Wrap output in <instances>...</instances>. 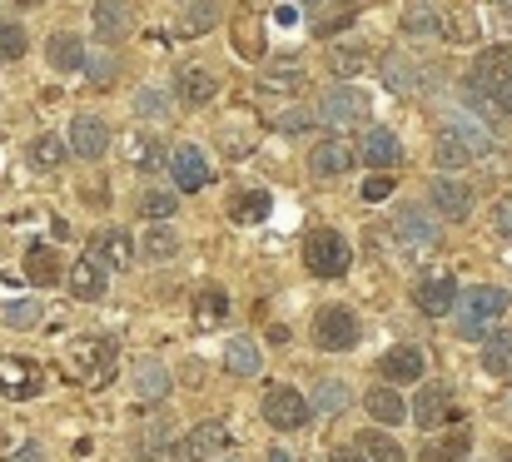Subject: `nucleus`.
Masks as SVG:
<instances>
[{
	"instance_id": "f257e3e1",
	"label": "nucleus",
	"mask_w": 512,
	"mask_h": 462,
	"mask_svg": "<svg viewBox=\"0 0 512 462\" xmlns=\"http://www.w3.org/2000/svg\"><path fill=\"white\" fill-rule=\"evenodd\" d=\"M468 90L478 100H488L498 115H512V45H493L473 60L468 70Z\"/></svg>"
},
{
	"instance_id": "f03ea898",
	"label": "nucleus",
	"mask_w": 512,
	"mask_h": 462,
	"mask_svg": "<svg viewBox=\"0 0 512 462\" xmlns=\"http://www.w3.org/2000/svg\"><path fill=\"white\" fill-rule=\"evenodd\" d=\"M508 294L503 289H493V284H478V289H468V294H458V333L463 338H483L503 313H508Z\"/></svg>"
},
{
	"instance_id": "7ed1b4c3",
	"label": "nucleus",
	"mask_w": 512,
	"mask_h": 462,
	"mask_svg": "<svg viewBox=\"0 0 512 462\" xmlns=\"http://www.w3.org/2000/svg\"><path fill=\"white\" fill-rule=\"evenodd\" d=\"M304 264L319 279H343L348 264H353V249H348V239H343L339 229H314L304 239Z\"/></svg>"
},
{
	"instance_id": "20e7f679",
	"label": "nucleus",
	"mask_w": 512,
	"mask_h": 462,
	"mask_svg": "<svg viewBox=\"0 0 512 462\" xmlns=\"http://www.w3.org/2000/svg\"><path fill=\"white\" fill-rule=\"evenodd\" d=\"M0 393L10 403H30L45 393V368L25 353H0Z\"/></svg>"
},
{
	"instance_id": "39448f33",
	"label": "nucleus",
	"mask_w": 512,
	"mask_h": 462,
	"mask_svg": "<svg viewBox=\"0 0 512 462\" xmlns=\"http://www.w3.org/2000/svg\"><path fill=\"white\" fill-rule=\"evenodd\" d=\"M408 418H413L423 433H433V428H443V423H458V398H453V388H448V383H423L418 398L408 403Z\"/></svg>"
},
{
	"instance_id": "423d86ee",
	"label": "nucleus",
	"mask_w": 512,
	"mask_h": 462,
	"mask_svg": "<svg viewBox=\"0 0 512 462\" xmlns=\"http://www.w3.org/2000/svg\"><path fill=\"white\" fill-rule=\"evenodd\" d=\"M368 115H373V100L363 90H353V85L329 90L324 105H319V120L334 125V130H358V125H368Z\"/></svg>"
},
{
	"instance_id": "0eeeda50",
	"label": "nucleus",
	"mask_w": 512,
	"mask_h": 462,
	"mask_svg": "<svg viewBox=\"0 0 512 462\" xmlns=\"http://www.w3.org/2000/svg\"><path fill=\"white\" fill-rule=\"evenodd\" d=\"M70 363H75V378L90 383V388H105L110 373H115V338H85L70 348Z\"/></svg>"
},
{
	"instance_id": "6e6552de",
	"label": "nucleus",
	"mask_w": 512,
	"mask_h": 462,
	"mask_svg": "<svg viewBox=\"0 0 512 462\" xmlns=\"http://www.w3.org/2000/svg\"><path fill=\"white\" fill-rule=\"evenodd\" d=\"M309 418H314V413H309V403H304L299 388H269V393H264V423H269V428L299 433Z\"/></svg>"
},
{
	"instance_id": "1a4fd4ad",
	"label": "nucleus",
	"mask_w": 512,
	"mask_h": 462,
	"mask_svg": "<svg viewBox=\"0 0 512 462\" xmlns=\"http://www.w3.org/2000/svg\"><path fill=\"white\" fill-rule=\"evenodd\" d=\"M314 343L324 348V353H348L353 343H358V318H353V308H319V318H314Z\"/></svg>"
},
{
	"instance_id": "9d476101",
	"label": "nucleus",
	"mask_w": 512,
	"mask_h": 462,
	"mask_svg": "<svg viewBox=\"0 0 512 462\" xmlns=\"http://www.w3.org/2000/svg\"><path fill=\"white\" fill-rule=\"evenodd\" d=\"M428 199H433V209H438L443 219H468V214L478 209V189L463 184V179H453V174H438L433 189H428Z\"/></svg>"
},
{
	"instance_id": "9b49d317",
	"label": "nucleus",
	"mask_w": 512,
	"mask_h": 462,
	"mask_svg": "<svg viewBox=\"0 0 512 462\" xmlns=\"http://www.w3.org/2000/svg\"><path fill=\"white\" fill-rule=\"evenodd\" d=\"M458 279L453 274H428V279H418V289H413V304L418 313H428V318H443V313H453L458 308Z\"/></svg>"
},
{
	"instance_id": "f8f14e48",
	"label": "nucleus",
	"mask_w": 512,
	"mask_h": 462,
	"mask_svg": "<svg viewBox=\"0 0 512 462\" xmlns=\"http://www.w3.org/2000/svg\"><path fill=\"white\" fill-rule=\"evenodd\" d=\"M393 234H398V244H403L408 254H428V249H438V239H443V229H438L423 209H403V214L393 219Z\"/></svg>"
},
{
	"instance_id": "ddd939ff",
	"label": "nucleus",
	"mask_w": 512,
	"mask_h": 462,
	"mask_svg": "<svg viewBox=\"0 0 512 462\" xmlns=\"http://www.w3.org/2000/svg\"><path fill=\"white\" fill-rule=\"evenodd\" d=\"M224 453H229V428L219 418H204V423L189 428V438H184V458L189 462H219Z\"/></svg>"
},
{
	"instance_id": "4468645a",
	"label": "nucleus",
	"mask_w": 512,
	"mask_h": 462,
	"mask_svg": "<svg viewBox=\"0 0 512 462\" xmlns=\"http://www.w3.org/2000/svg\"><path fill=\"white\" fill-rule=\"evenodd\" d=\"M70 154H80V159H105L110 154V125L100 120V115H75L70 120Z\"/></svg>"
},
{
	"instance_id": "2eb2a0df",
	"label": "nucleus",
	"mask_w": 512,
	"mask_h": 462,
	"mask_svg": "<svg viewBox=\"0 0 512 462\" xmlns=\"http://www.w3.org/2000/svg\"><path fill=\"white\" fill-rule=\"evenodd\" d=\"M423 368H428V358H423V348L418 343H398V348H388L383 358H378V373H383V383H418L423 378Z\"/></svg>"
},
{
	"instance_id": "dca6fc26",
	"label": "nucleus",
	"mask_w": 512,
	"mask_h": 462,
	"mask_svg": "<svg viewBox=\"0 0 512 462\" xmlns=\"http://www.w3.org/2000/svg\"><path fill=\"white\" fill-rule=\"evenodd\" d=\"M170 174H174V189H179V194H199V189L214 179L199 145H179V150L170 154Z\"/></svg>"
},
{
	"instance_id": "f3484780",
	"label": "nucleus",
	"mask_w": 512,
	"mask_h": 462,
	"mask_svg": "<svg viewBox=\"0 0 512 462\" xmlns=\"http://www.w3.org/2000/svg\"><path fill=\"white\" fill-rule=\"evenodd\" d=\"M85 249H90L105 269H130V264H135V239H130L125 229H115V224H110V229H95Z\"/></svg>"
},
{
	"instance_id": "a211bd4d",
	"label": "nucleus",
	"mask_w": 512,
	"mask_h": 462,
	"mask_svg": "<svg viewBox=\"0 0 512 462\" xmlns=\"http://www.w3.org/2000/svg\"><path fill=\"white\" fill-rule=\"evenodd\" d=\"M140 462H189L184 458V443L174 438L170 413H165V418H155V423L145 428V438H140Z\"/></svg>"
},
{
	"instance_id": "6ab92c4d",
	"label": "nucleus",
	"mask_w": 512,
	"mask_h": 462,
	"mask_svg": "<svg viewBox=\"0 0 512 462\" xmlns=\"http://www.w3.org/2000/svg\"><path fill=\"white\" fill-rule=\"evenodd\" d=\"M353 164H358V145H348V140H324L309 154V174H319V179H339Z\"/></svg>"
},
{
	"instance_id": "aec40b11",
	"label": "nucleus",
	"mask_w": 512,
	"mask_h": 462,
	"mask_svg": "<svg viewBox=\"0 0 512 462\" xmlns=\"http://www.w3.org/2000/svg\"><path fill=\"white\" fill-rule=\"evenodd\" d=\"M174 95H179L189 110H204V105L219 95V80H214L204 65H184V70H179V80H174Z\"/></svg>"
},
{
	"instance_id": "412c9836",
	"label": "nucleus",
	"mask_w": 512,
	"mask_h": 462,
	"mask_svg": "<svg viewBox=\"0 0 512 462\" xmlns=\"http://www.w3.org/2000/svg\"><path fill=\"white\" fill-rule=\"evenodd\" d=\"M363 408H368V418H373L378 428H398V423L408 418V403H403V393H398L393 383L368 388V393H363Z\"/></svg>"
},
{
	"instance_id": "4be33fe9",
	"label": "nucleus",
	"mask_w": 512,
	"mask_h": 462,
	"mask_svg": "<svg viewBox=\"0 0 512 462\" xmlns=\"http://www.w3.org/2000/svg\"><path fill=\"white\" fill-rule=\"evenodd\" d=\"M65 284H70V294H75L80 304H95V299H105V264H100L95 254H85V259L65 274Z\"/></svg>"
},
{
	"instance_id": "5701e85b",
	"label": "nucleus",
	"mask_w": 512,
	"mask_h": 462,
	"mask_svg": "<svg viewBox=\"0 0 512 462\" xmlns=\"http://www.w3.org/2000/svg\"><path fill=\"white\" fill-rule=\"evenodd\" d=\"M358 159L373 164V169H393V164H403V140L393 130H368L363 145H358Z\"/></svg>"
},
{
	"instance_id": "b1692460",
	"label": "nucleus",
	"mask_w": 512,
	"mask_h": 462,
	"mask_svg": "<svg viewBox=\"0 0 512 462\" xmlns=\"http://www.w3.org/2000/svg\"><path fill=\"white\" fill-rule=\"evenodd\" d=\"M224 373H234V378H259V373H264V353H259V343H254L249 333L229 338V348H224Z\"/></svg>"
},
{
	"instance_id": "393cba45",
	"label": "nucleus",
	"mask_w": 512,
	"mask_h": 462,
	"mask_svg": "<svg viewBox=\"0 0 512 462\" xmlns=\"http://www.w3.org/2000/svg\"><path fill=\"white\" fill-rule=\"evenodd\" d=\"M60 274H65V269H60V254H55L50 244H30V249H25V279H30L35 289H55Z\"/></svg>"
},
{
	"instance_id": "a878e982",
	"label": "nucleus",
	"mask_w": 512,
	"mask_h": 462,
	"mask_svg": "<svg viewBox=\"0 0 512 462\" xmlns=\"http://www.w3.org/2000/svg\"><path fill=\"white\" fill-rule=\"evenodd\" d=\"M95 35H100L105 45L125 40V35H130V5H125V0H95Z\"/></svg>"
},
{
	"instance_id": "bb28decb",
	"label": "nucleus",
	"mask_w": 512,
	"mask_h": 462,
	"mask_svg": "<svg viewBox=\"0 0 512 462\" xmlns=\"http://www.w3.org/2000/svg\"><path fill=\"white\" fill-rule=\"evenodd\" d=\"M125 164L140 169V174L165 169V145H160V135H130V140H125Z\"/></svg>"
},
{
	"instance_id": "cd10ccee",
	"label": "nucleus",
	"mask_w": 512,
	"mask_h": 462,
	"mask_svg": "<svg viewBox=\"0 0 512 462\" xmlns=\"http://www.w3.org/2000/svg\"><path fill=\"white\" fill-rule=\"evenodd\" d=\"M45 55H50V65H55L60 75H70V70H80V65H85V55H90V50H85V40H80V35H65V30H60V35H50V40H45Z\"/></svg>"
},
{
	"instance_id": "c85d7f7f",
	"label": "nucleus",
	"mask_w": 512,
	"mask_h": 462,
	"mask_svg": "<svg viewBox=\"0 0 512 462\" xmlns=\"http://www.w3.org/2000/svg\"><path fill=\"white\" fill-rule=\"evenodd\" d=\"M269 209H274L269 189H239V194L229 199V219H234V224H264Z\"/></svg>"
},
{
	"instance_id": "c756f323",
	"label": "nucleus",
	"mask_w": 512,
	"mask_h": 462,
	"mask_svg": "<svg viewBox=\"0 0 512 462\" xmlns=\"http://www.w3.org/2000/svg\"><path fill=\"white\" fill-rule=\"evenodd\" d=\"M234 50L244 60H264V25H259L254 10H239L234 15Z\"/></svg>"
},
{
	"instance_id": "7c9ffc66",
	"label": "nucleus",
	"mask_w": 512,
	"mask_h": 462,
	"mask_svg": "<svg viewBox=\"0 0 512 462\" xmlns=\"http://www.w3.org/2000/svg\"><path fill=\"white\" fill-rule=\"evenodd\" d=\"M229 318V294L219 289V284H204L199 294H194V323L199 328H219Z\"/></svg>"
},
{
	"instance_id": "2f4dec72",
	"label": "nucleus",
	"mask_w": 512,
	"mask_h": 462,
	"mask_svg": "<svg viewBox=\"0 0 512 462\" xmlns=\"http://www.w3.org/2000/svg\"><path fill=\"white\" fill-rule=\"evenodd\" d=\"M448 135H458L463 145H473V150H478V159H483V154H493V130H488L483 120L463 115V110H453V115H448Z\"/></svg>"
},
{
	"instance_id": "473e14b6",
	"label": "nucleus",
	"mask_w": 512,
	"mask_h": 462,
	"mask_svg": "<svg viewBox=\"0 0 512 462\" xmlns=\"http://www.w3.org/2000/svg\"><path fill=\"white\" fill-rule=\"evenodd\" d=\"M473 453V438H468V428H453L448 438H433V443H423V462H463Z\"/></svg>"
},
{
	"instance_id": "72a5a7b5",
	"label": "nucleus",
	"mask_w": 512,
	"mask_h": 462,
	"mask_svg": "<svg viewBox=\"0 0 512 462\" xmlns=\"http://www.w3.org/2000/svg\"><path fill=\"white\" fill-rule=\"evenodd\" d=\"M383 85H388V95H418V70H413V60H403V55H383Z\"/></svg>"
},
{
	"instance_id": "f704fd0d",
	"label": "nucleus",
	"mask_w": 512,
	"mask_h": 462,
	"mask_svg": "<svg viewBox=\"0 0 512 462\" xmlns=\"http://www.w3.org/2000/svg\"><path fill=\"white\" fill-rule=\"evenodd\" d=\"M353 25V0H319L314 5V35H339Z\"/></svg>"
},
{
	"instance_id": "c9c22d12",
	"label": "nucleus",
	"mask_w": 512,
	"mask_h": 462,
	"mask_svg": "<svg viewBox=\"0 0 512 462\" xmlns=\"http://www.w3.org/2000/svg\"><path fill=\"white\" fill-rule=\"evenodd\" d=\"M130 383H135V393H140V398H165V393L174 388L170 368H165V363H155V358H145V363L135 368V378H130Z\"/></svg>"
},
{
	"instance_id": "e433bc0d",
	"label": "nucleus",
	"mask_w": 512,
	"mask_h": 462,
	"mask_svg": "<svg viewBox=\"0 0 512 462\" xmlns=\"http://www.w3.org/2000/svg\"><path fill=\"white\" fill-rule=\"evenodd\" d=\"M353 448L363 453V462H403V448H398L388 433H378V428H363V433L353 438Z\"/></svg>"
},
{
	"instance_id": "4c0bfd02",
	"label": "nucleus",
	"mask_w": 512,
	"mask_h": 462,
	"mask_svg": "<svg viewBox=\"0 0 512 462\" xmlns=\"http://www.w3.org/2000/svg\"><path fill=\"white\" fill-rule=\"evenodd\" d=\"M483 368L493 378H512V333H488L483 338Z\"/></svg>"
},
{
	"instance_id": "58836bf2",
	"label": "nucleus",
	"mask_w": 512,
	"mask_h": 462,
	"mask_svg": "<svg viewBox=\"0 0 512 462\" xmlns=\"http://www.w3.org/2000/svg\"><path fill=\"white\" fill-rule=\"evenodd\" d=\"M433 159H438V169H468V164L478 159V150H473V145H463L458 135H448V130H443V135H438V150H433Z\"/></svg>"
},
{
	"instance_id": "ea45409f",
	"label": "nucleus",
	"mask_w": 512,
	"mask_h": 462,
	"mask_svg": "<svg viewBox=\"0 0 512 462\" xmlns=\"http://www.w3.org/2000/svg\"><path fill=\"white\" fill-rule=\"evenodd\" d=\"M304 90V70L299 65H279V70H264L259 75V95H299Z\"/></svg>"
},
{
	"instance_id": "a19ab883",
	"label": "nucleus",
	"mask_w": 512,
	"mask_h": 462,
	"mask_svg": "<svg viewBox=\"0 0 512 462\" xmlns=\"http://www.w3.org/2000/svg\"><path fill=\"white\" fill-rule=\"evenodd\" d=\"M140 214L150 219V224H160V219H170V214H179V189H145L140 194Z\"/></svg>"
},
{
	"instance_id": "79ce46f5",
	"label": "nucleus",
	"mask_w": 512,
	"mask_h": 462,
	"mask_svg": "<svg viewBox=\"0 0 512 462\" xmlns=\"http://www.w3.org/2000/svg\"><path fill=\"white\" fill-rule=\"evenodd\" d=\"M179 254V234L170 229V219H160V224H150V234H145V259H155V264H165Z\"/></svg>"
},
{
	"instance_id": "37998d69",
	"label": "nucleus",
	"mask_w": 512,
	"mask_h": 462,
	"mask_svg": "<svg viewBox=\"0 0 512 462\" xmlns=\"http://www.w3.org/2000/svg\"><path fill=\"white\" fill-rule=\"evenodd\" d=\"M65 154H70V145H65L60 135H35V140H30V164H35V169H60Z\"/></svg>"
},
{
	"instance_id": "c03bdc74",
	"label": "nucleus",
	"mask_w": 512,
	"mask_h": 462,
	"mask_svg": "<svg viewBox=\"0 0 512 462\" xmlns=\"http://www.w3.org/2000/svg\"><path fill=\"white\" fill-rule=\"evenodd\" d=\"M363 65H368V50H363V45H334V50H329V70H334L339 80L363 75Z\"/></svg>"
},
{
	"instance_id": "a18cd8bd",
	"label": "nucleus",
	"mask_w": 512,
	"mask_h": 462,
	"mask_svg": "<svg viewBox=\"0 0 512 462\" xmlns=\"http://www.w3.org/2000/svg\"><path fill=\"white\" fill-rule=\"evenodd\" d=\"M219 25V0H194L189 10H184V35H199V30H214Z\"/></svg>"
},
{
	"instance_id": "49530a36",
	"label": "nucleus",
	"mask_w": 512,
	"mask_h": 462,
	"mask_svg": "<svg viewBox=\"0 0 512 462\" xmlns=\"http://www.w3.org/2000/svg\"><path fill=\"white\" fill-rule=\"evenodd\" d=\"M403 30H408V35H438V30H443V15L418 5V10H408V15H403Z\"/></svg>"
},
{
	"instance_id": "de8ad7c7",
	"label": "nucleus",
	"mask_w": 512,
	"mask_h": 462,
	"mask_svg": "<svg viewBox=\"0 0 512 462\" xmlns=\"http://www.w3.org/2000/svg\"><path fill=\"white\" fill-rule=\"evenodd\" d=\"M135 110H140L145 120H170V95H160V90H140V95H135Z\"/></svg>"
},
{
	"instance_id": "09e8293b",
	"label": "nucleus",
	"mask_w": 512,
	"mask_h": 462,
	"mask_svg": "<svg viewBox=\"0 0 512 462\" xmlns=\"http://www.w3.org/2000/svg\"><path fill=\"white\" fill-rule=\"evenodd\" d=\"M314 403H319V413L334 418V413L348 408V388H343V383H319V398H314Z\"/></svg>"
},
{
	"instance_id": "8fccbe9b",
	"label": "nucleus",
	"mask_w": 512,
	"mask_h": 462,
	"mask_svg": "<svg viewBox=\"0 0 512 462\" xmlns=\"http://www.w3.org/2000/svg\"><path fill=\"white\" fill-rule=\"evenodd\" d=\"M319 125V110H284L279 115V130L284 135H304V130H314Z\"/></svg>"
},
{
	"instance_id": "3c124183",
	"label": "nucleus",
	"mask_w": 512,
	"mask_h": 462,
	"mask_svg": "<svg viewBox=\"0 0 512 462\" xmlns=\"http://www.w3.org/2000/svg\"><path fill=\"white\" fill-rule=\"evenodd\" d=\"M25 45H30V40H25L20 25H0V60H20Z\"/></svg>"
},
{
	"instance_id": "603ef678",
	"label": "nucleus",
	"mask_w": 512,
	"mask_h": 462,
	"mask_svg": "<svg viewBox=\"0 0 512 462\" xmlns=\"http://www.w3.org/2000/svg\"><path fill=\"white\" fill-rule=\"evenodd\" d=\"M5 323H10V328H30V323H40V304H35V299L5 304Z\"/></svg>"
},
{
	"instance_id": "864d4df0",
	"label": "nucleus",
	"mask_w": 512,
	"mask_h": 462,
	"mask_svg": "<svg viewBox=\"0 0 512 462\" xmlns=\"http://www.w3.org/2000/svg\"><path fill=\"white\" fill-rule=\"evenodd\" d=\"M85 70H90V80H95V85H110V80L120 75L115 55H85Z\"/></svg>"
},
{
	"instance_id": "5fc2aeb1",
	"label": "nucleus",
	"mask_w": 512,
	"mask_h": 462,
	"mask_svg": "<svg viewBox=\"0 0 512 462\" xmlns=\"http://www.w3.org/2000/svg\"><path fill=\"white\" fill-rule=\"evenodd\" d=\"M393 189H398V179H393V174H373V179H363V199H368V204L388 199Z\"/></svg>"
},
{
	"instance_id": "6e6d98bb",
	"label": "nucleus",
	"mask_w": 512,
	"mask_h": 462,
	"mask_svg": "<svg viewBox=\"0 0 512 462\" xmlns=\"http://www.w3.org/2000/svg\"><path fill=\"white\" fill-rule=\"evenodd\" d=\"M493 224H498V234L512 239V199H498V209H493Z\"/></svg>"
},
{
	"instance_id": "4d7b16f0",
	"label": "nucleus",
	"mask_w": 512,
	"mask_h": 462,
	"mask_svg": "<svg viewBox=\"0 0 512 462\" xmlns=\"http://www.w3.org/2000/svg\"><path fill=\"white\" fill-rule=\"evenodd\" d=\"M443 30H448L453 40H473V35H478V25H473V20H448Z\"/></svg>"
},
{
	"instance_id": "13d9d810",
	"label": "nucleus",
	"mask_w": 512,
	"mask_h": 462,
	"mask_svg": "<svg viewBox=\"0 0 512 462\" xmlns=\"http://www.w3.org/2000/svg\"><path fill=\"white\" fill-rule=\"evenodd\" d=\"M329 462H363V453H358V448H339Z\"/></svg>"
},
{
	"instance_id": "bf43d9fd",
	"label": "nucleus",
	"mask_w": 512,
	"mask_h": 462,
	"mask_svg": "<svg viewBox=\"0 0 512 462\" xmlns=\"http://www.w3.org/2000/svg\"><path fill=\"white\" fill-rule=\"evenodd\" d=\"M478 462H512V448H493V453H483Z\"/></svg>"
},
{
	"instance_id": "052dcab7",
	"label": "nucleus",
	"mask_w": 512,
	"mask_h": 462,
	"mask_svg": "<svg viewBox=\"0 0 512 462\" xmlns=\"http://www.w3.org/2000/svg\"><path fill=\"white\" fill-rule=\"evenodd\" d=\"M40 458H45V453H40L35 443H30V448H20V462H40Z\"/></svg>"
},
{
	"instance_id": "680f3d73",
	"label": "nucleus",
	"mask_w": 512,
	"mask_h": 462,
	"mask_svg": "<svg viewBox=\"0 0 512 462\" xmlns=\"http://www.w3.org/2000/svg\"><path fill=\"white\" fill-rule=\"evenodd\" d=\"M264 462H294V458H289L284 448H274V453H269V458H264Z\"/></svg>"
},
{
	"instance_id": "e2e57ef3",
	"label": "nucleus",
	"mask_w": 512,
	"mask_h": 462,
	"mask_svg": "<svg viewBox=\"0 0 512 462\" xmlns=\"http://www.w3.org/2000/svg\"><path fill=\"white\" fill-rule=\"evenodd\" d=\"M20 5H40V0H20Z\"/></svg>"
},
{
	"instance_id": "0e129e2a",
	"label": "nucleus",
	"mask_w": 512,
	"mask_h": 462,
	"mask_svg": "<svg viewBox=\"0 0 512 462\" xmlns=\"http://www.w3.org/2000/svg\"><path fill=\"white\" fill-rule=\"evenodd\" d=\"M314 5H319V0H314Z\"/></svg>"
},
{
	"instance_id": "69168bd1",
	"label": "nucleus",
	"mask_w": 512,
	"mask_h": 462,
	"mask_svg": "<svg viewBox=\"0 0 512 462\" xmlns=\"http://www.w3.org/2000/svg\"><path fill=\"white\" fill-rule=\"evenodd\" d=\"M219 462H224V458H219Z\"/></svg>"
}]
</instances>
